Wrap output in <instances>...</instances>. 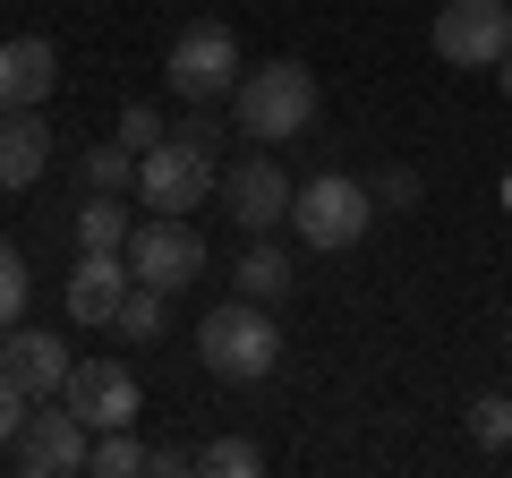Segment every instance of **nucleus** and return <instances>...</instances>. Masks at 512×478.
<instances>
[{
	"mask_svg": "<svg viewBox=\"0 0 512 478\" xmlns=\"http://www.w3.org/2000/svg\"><path fill=\"white\" fill-rule=\"evenodd\" d=\"M316 111H325V86H316L308 60H265V69H248L231 86V129L248 137V146H291V137L316 129Z\"/></svg>",
	"mask_w": 512,
	"mask_h": 478,
	"instance_id": "obj_1",
	"label": "nucleus"
},
{
	"mask_svg": "<svg viewBox=\"0 0 512 478\" xmlns=\"http://www.w3.org/2000/svg\"><path fill=\"white\" fill-rule=\"evenodd\" d=\"M197 359L222 376V385H265L274 376V359H282V325H274V308L265 299H222V308H205V325H197Z\"/></svg>",
	"mask_w": 512,
	"mask_h": 478,
	"instance_id": "obj_2",
	"label": "nucleus"
},
{
	"mask_svg": "<svg viewBox=\"0 0 512 478\" xmlns=\"http://www.w3.org/2000/svg\"><path fill=\"white\" fill-rule=\"evenodd\" d=\"M171 94L180 103H231V86L248 77V60H239V35L222 18H188L180 35H171V60H163Z\"/></svg>",
	"mask_w": 512,
	"mask_h": 478,
	"instance_id": "obj_3",
	"label": "nucleus"
},
{
	"mask_svg": "<svg viewBox=\"0 0 512 478\" xmlns=\"http://www.w3.org/2000/svg\"><path fill=\"white\" fill-rule=\"evenodd\" d=\"M367 222H376V188L367 180H350V171H316V180H299V197H291V231L308 239V248H359L367 239Z\"/></svg>",
	"mask_w": 512,
	"mask_h": 478,
	"instance_id": "obj_4",
	"label": "nucleus"
},
{
	"mask_svg": "<svg viewBox=\"0 0 512 478\" xmlns=\"http://www.w3.org/2000/svg\"><path fill=\"white\" fill-rule=\"evenodd\" d=\"M214 188H222V163L205 146H188V137H163V146L137 154V197H146V214H197Z\"/></svg>",
	"mask_w": 512,
	"mask_h": 478,
	"instance_id": "obj_5",
	"label": "nucleus"
},
{
	"mask_svg": "<svg viewBox=\"0 0 512 478\" xmlns=\"http://www.w3.org/2000/svg\"><path fill=\"white\" fill-rule=\"evenodd\" d=\"M86 461H94V427L77 419L69 402H35V419L9 444V470L18 478H77Z\"/></svg>",
	"mask_w": 512,
	"mask_h": 478,
	"instance_id": "obj_6",
	"label": "nucleus"
},
{
	"mask_svg": "<svg viewBox=\"0 0 512 478\" xmlns=\"http://www.w3.org/2000/svg\"><path fill=\"white\" fill-rule=\"evenodd\" d=\"M128 274L154 282V291H188L205 274V231L188 214H146L128 231Z\"/></svg>",
	"mask_w": 512,
	"mask_h": 478,
	"instance_id": "obj_7",
	"label": "nucleus"
},
{
	"mask_svg": "<svg viewBox=\"0 0 512 478\" xmlns=\"http://www.w3.org/2000/svg\"><path fill=\"white\" fill-rule=\"evenodd\" d=\"M427 43L444 69H495L512 52V0H444Z\"/></svg>",
	"mask_w": 512,
	"mask_h": 478,
	"instance_id": "obj_8",
	"label": "nucleus"
},
{
	"mask_svg": "<svg viewBox=\"0 0 512 478\" xmlns=\"http://www.w3.org/2000/svg\"><path fill=\"white\" fill-rule=\"evenodd\" d=\"M291 197H299V188H291V171H282L265 146H256V154H239V163L222 171V214H231L248 239L282 231V222H291Z\"/></svg>",
	"mask_w": 512,
	"mask_h": 478,
	"instance_id": "obj_9",
	"label": "nucleus"
},
{
	"mask_svg": "<svg viewBox=\"0 0 512 478\" xmlns=\"http://www.w3.org/2000/svg\"><path fill=\"white\" fill-rule=\"evenodd\" d=\"M60 402H69L77 419L103 436V427H137V410H146V385H137V368H128V359H77L69 385H60Z\"/></svg>",
	"mask_w": 512,
	"mask_h": 478,
	"instance_id": "obj_10",
	"label": "nucleus"
},
{
	"mask_svg": "<svg viewBox=\"0 0 512 478\" xmlns=\"http://www.w3.org/2000/svg\"><path fill=\"white\" fill-rule=\"evenodd\" d=\"M0 368L18 376L26 393H35V402H60V385H69V342H60V333H43V325H9L0 333Z\"/></svg>",
	"mask_w": 512,
	"mask_h": 478,
	"instance_id": "obj_11",
	"label": "nucleus"
},
{
	"mask_svg": "<svg viewBox=\"0 0 512 478\" xmlns=\"http://www.w3.org/2000/svg\"><path fill=\"white\" fill-rule=\"evenodd\" d=\"M128 282H137V274H128L120 248H77V274H69V291H60V299H69L77 325H103V333H111V316H120Z\"/></svg>",
	"mask_w": 512,
	"mask_h": 478,
	"instance_id": "obj_12",
	"label": "nucleus"
},
{
	"mask_svg": "<svg viewBox=\"0 0 512 478\" xmlns=\"http://www.w3.org/2000/svg\"><path fill=\"white\" fill-rule=\"evenodd\" d=\"M60 86V52L43 35H9L0 43V111H43Z\"/></svg>",
	"mask_w": 512,
	"mask_h": 478,
	"instance_id": "obj_13",
	"label": "nucleus"
},
{
	"mask_svg": "<svg viewBox=\"0 0 512 478\" xmlns=\"http://www.w3.org/2000/svg\"><path fill=\"white\" fill-rule=\"evenodd\" d=\"M52 120L43 111H0V188H35L52 171Z\"/></svg>",
	"mask_w": 512,
	"mask_h": 478,
	"instance_id": "obj_14",
	"label": "nucleus"
},
{
	"mask_svg": "<svg viewBox=\"0 0 512 478\" xmlns=\"http://www.w3.org/2000/svg\"><path fill=\"white\" fill-rule=\"evenodd\" d=\"M231 291L239 299H265V308H282L291 299V248H274V239H248L231 265Z\"/></svg>",
	"mask_w": 512,
	"mask_h": 478,
	"instance_id": "obj_15",
	"label": "nucleus"
},
{
	"mask_svg": "<svg viewBox=\"0 0 512 478\" xmlns=\"http://www.w3.org/2000/svg\"><path fill=\"white\" fill-rule=\"evenodd\" d=\"M128 231H137V214H128L120 188H86L77 197V248H120L128 257Z\"/></svg>",
	"mask_w": 512,
	"mask_h": 478,
	"instance_id": "obj_16",
	"label": "nucleus"
},
{
	"mask_svg": "<svg viewBox=\"0 0 512 478\" xmlns=\"http://www.w3.org/2000/svg\"><path fill=\"white\" fill-rule=\"evenodd\" d=\"M111 333H120L128 350H154L171 333V291H154V282H128V299H120V316H111Z\"/></svg>",
	"mask_w": 512,
	"mask_h": 478,
	"instance_id": "obj_17",
	"label": "nucleus"
},
{
	"mask_svg": "<svg viewBox=\"0 0 512 478\" xmlns=\"http://www.w3.org/2000/svg\"><path fill=\"white\" fill-rule=\"evenodd\" d=\"M94 478H137V470H154V453L137 436H128V427H103V436H94V461H86Z\"/></svg>",
	"mask_w": 512,
	"mask_h": 478,
	"instance_id": "obj_18",
	"label": "nucleus"
},
{
	"mask_svg": "<svg viewBox=\"0 0 512 478\" xmlns=\"http://www.w3.org/2000/svg\"><path fill=\"white\" fill-rule=\"evenodd\" d=\"M197 470L205 478H256V470H265V444H256V436H214L197 453Z\"/></svg>",
	"mask_w": 512,
	"mask_h": 478,
	"instance_id": "obj_19",
	"label": "nucleus"
},
{
	"mask_svg": "<svg viewBox=\"0 0 512 478\" xmlns=\"http://www.w3.org/2000/svg\"><path fill=\"white\" fill-rule=\"evenodd\" d=\"M470 444L478 453H512V393H478L470 402Z\"/></svg>",
	"mask_w": 512,
	"mask_h": 478,
	"instance_id": "obj_20",
	"label": "nucleus"
},
{
	"mask_svg": "<svg viewBox=\"0 0 512 478\" xmlns=\"http://www.w3.org/2000/svg\"><path fill=\"white\" fill-rule=\"evenodd\" d=\"M86 188H137V146H120V137H111V146H86Z\"/></svg>",
	"mask_w": 512,
	"mask_h": 478,
	"instance_id": "obj_21",
	"label": "nucleus"
},
{
	"mask_svg": "<svg viewBox=\"0 0 512 478\" xmlns=\"http://www.w3.org/2000/svg\"><path fill=\"white\" fill-rule=\"evenodd\" d=\"M26 291H35V282H26V257L9 248V239H0V333L26 325Z\"/></svg>",
	"mask_w": 512,
	"mask_h": 478,
	"instance_id": "obj_22",
	"label": "nucleus"
},
{
	"mask_svg": "<svg viewBox=\"0 0 512 478\" xmlns=\"http://www.w3.org/2000/svg\"><path fill=\"white\" fill-rule=\"evenodd\" d=\"M26 419H35V393H26L18 376L0 368V453H9V444H18V427H26Z\"/></svg>",
	"mask_w": 512,
	"mask_h": 478,
	"instance_id": "obj_23",
	"label": "nucleus"
},
{
	"mask_svg": "<svg viewBox=\"0 0 512 478\" xmlns=\"http://www.w3.org/2000/svg\"><path fill=\"white\" fill-rule=\"evenodd\" d=\"M163 137H171V129L154 120V103H128V111H120V146H137V154H146V146H163Z\"/></svg>",
	"mask_w": 512,
	"mask_h": 478,
	"instance_id": "obj_24",
	"label": "nucleus"
},
{
	"mask_svg": "<svg viewBox=\"0 0 512 478\" xmlns=\"http://www.w3.org/2000/svg\"><path fill=\"white\" fill-rule=\"evenodd\" d=\"M376 205H419V171H410V163L376 171Z\"/></svg>",
	"mask_w": 512,
	"mask_h": 478,
	"instance_id": "obj_25",
	"label": "nucleus"
},
{
	"mask_svg": "<svg viewBox=\"0 0 512 478\" xmlns=\"http://www.w3.org/2000/svg\"><path fill=\"white\" fill-rule=\"evenodd\" d=\"M197 470V453H180V444H154V478H188Z\"/></svg>",
	"mask_w": 512,
	"mask_h": 478,
	"instance_id": "obj_26",
	"label": "nucleus"
},
{
	"mask_svg": "<svg viewBox=\"0 0 512 478\" xmlns=\"http://www.w3.org/2000/svg\"><path fill=\"white\" fill-rule=\"evenodd\" d=\"M495 86H504V103H512V52H504V60H495Z\"/></svg>",
	"mask_w": 512,
	"mask_h": 478,
	"instance_id": "obj_27",
	"label": "nucleus"
},
{
	"mask_svg": "<svg viewBox=\"0 0 512 478\" xmlns=\"http://www.w3.org/2000/svg\"><path fill=\"white\" fill-rule=\"evenodd\" d=\"M504 342H512V308H504Z\"/></svg>",
	"mask_w": 512,
	"mask_h": 478,
	"instance_id": "obj_28",
	"label": "nucleus"
},
{
	"mask_svg": "<svg viewBox=\"0 0 512 478\" xmlns=\"http://www.w3.org/2000/svg\"><path fill=\"white\" fill-rule=\"evenodd\" d=\"M504 205H512V180H504Z\"/></svg>",
	"mask_w": 512,
	"mask_h": 478,
	"instance_id": "obj_29",
	"label": "nucleus"
}]
</instances>
